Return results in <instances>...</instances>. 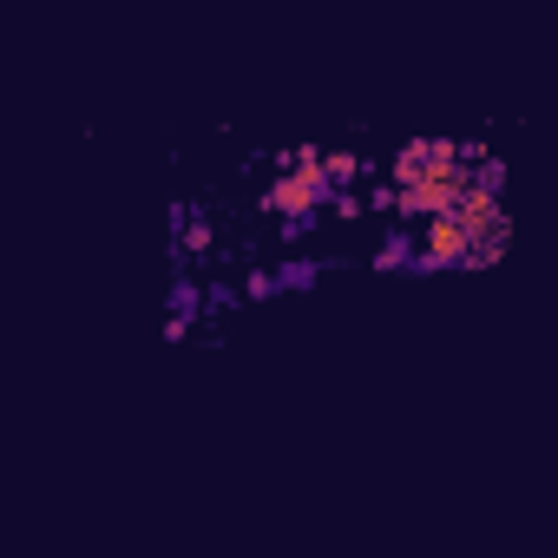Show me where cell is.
I'll use <instances>...</instances> for the list:
<instances>
[{
    "mask_svg": "<svg viewBox=\"0 0 558 558\" xmlns=\"http://www.w3.org/2000/svg\"><path fill=\"white\" fill-rule=\"evenodd\" d=\"M171 316H184V322L198 316V289H191V283H178V289H171Z\"/></svg>",
    "mask_w": 558,
    "mask_h": 558,
    "instance_id": "4",
    "label": "cell"
},
{
    "mask_svg": "<svg viewBox=\"0 0 558 558\" xmlns=\"http://www.w3.org/2000/svg\"><path fill=\"white\" fill-rule=\"evenodd\" d=\"M414 263V250H407V237H387V250L375 257V269H407Z\"/></svg>",
    "mask_w": 558,
    "mask_h": 558,
    "instance_id": "3",
    "label": "cell"
},
{
    "mask_svg": "<svg viewBox=\"0 0 558 558\" xmlns=\"http://www.w3.org/2000/svg\"><path fill=\"white\" fill-rule=\"evenodd\" d=\"M276 276V289H309L316 276H322V263H283V269H269Z\"/></svg>",
    "mask_w": 558,
    "mask_h": 558,
    "instance_id": "1",
    "label": "cell"
},
{
    "mask_svg": "<svg viewBox=\"0 0 558 558\" xmlns=\"http://www.w3.org/2000/svg\"><path fill=\"white\" fill-rule=\"evenodd\" d=\"M322 171H328L335 191H348V184H355V152H328V158H322Z\"/></svg>",
    "mask_w": 558,
    "mask_h": 558,
    "instance_id": "2",
    "label": "cell"
}]
</instances>
